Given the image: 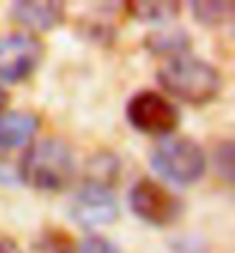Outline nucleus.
Here are the masks:
<instances>
[{"instance_id": "423d86ee", "label": "nucleus", "mask_w": 235, "mask_h": 253, "mask_svg": "<svg viewBox=\"0 0 235 253\" xmlns=\"http://www.w3.org/2000/svg\"><path fill=\"white\" fill-rule=\"evenodd\" d=\"M44 58V44L33 33H9L0 37V79L21 83L30 79Z\"/></svg>"}, {"instance_id": "4468645a", "label": "nucleus", "mask_w": 235, "mask_h": 253, "mask_svg": "<svg viewBox=\"0 0 235 253\" xmlns=\"http://www.w3.org/2000/svg\"><path fill=\"white\" fill-rule=\"evenodd\" d=\"M215 164H217V173L222 175L226 182H231V177H233V143L231 140H224L222 145L217 147Z\"/></svg>"}, {"instance_id": "9b49d317", "label": "nucleus", "mask_w": 235, "mask_h": 253, "mask_svg": "<svg viewBox=\"0 0 235 253\" xmlns=\"http://www.w3.org/2000/svg\"><path fill=\"white\" fill-rule=\"evenodd\" d=\"M125 9L132 19L141 23H166L180 14V2H166V0H145V2H125Z\"/></svg>"}, {"instance_id": "ddd939ff", "label": "nucleus", "mask_w": 235, "mask_h": 253, "mask_svg": "<svg viewBox=\"0 0 235 253\" xmlns=\"http://www.w3.org/2000/svg\"><path fill=\"white\" fill-rule=\"evenodd\" d=\"M37 249L42 253H79L74 237L65 230H58V228H48L44 230L37 242Z\"/></svg>"}, {"instance_id": "f03ea898", "label": "nucleus", "mask_w": 235, "mask_h": 253, "mask_svg": "<svg viewBox=\"0 0 235 253\" xmlns=\"http://www.w3.org/2000/svg\"><path fill=\"white\" fill-rule=\"evenodd\" d=\"M19 173L21 180L37 191H62L74 180V152L60 138L37 140L21 157Z\"/></svg>"}, {"instance_id": "9d476101", "label": "nucleus", "mask_w": 235, "mask_h": 253, "mask_svg": "<svg viewBox=\"0 0 235 253\" xmlns=\"http://www.w3.org/2000/svg\"><path fill=\"white\" fill-rule=\"evenodd\" d=\"M189 42L191 40H189L187 30L164 26L161 30H155V33H150L145 37V48L155 55H166V60H168V58L187 53Z\"/></svg>"}, {"instance_id": "20e7f679", "label": "nucleus", "mask_w": 235, "mask_h": 253, "mask_svg": "<svg viewBox=\"0 0 235 253\" xmlns=\"http://www.w3.org/2000/svg\"><path fill=\"white\" fill-rule=\"evenodd\" d=\"M125 115L136 131L145 133V136H161V138L171 136L180 122L178 108L164 94L155 92V90L136 92L129 99Z\"/></svg>"}, {"instance_id": "dca6fc26", "label": "nucleus", "mask_w": 235, "mask_h": 253, "mask_svg": "<svg viewBox=\"0 0 235 253\" xmlns=\"http://www.w3.org/2000/svg\"><path fill=\"white\" fill-rule=\"evenodd\" d=\"M0 253H21V249L16 247V242L14 240L2 237V240H0Z\"/></svg>"}, {"instance_id": "7ed1b4c3", "label": "nucleus", "mask_w": 235, "mask_h": 253, "mask_svg": "<svg viewBox=\"0 0 235 253\" xmlns=\"http://www.w3.org/2000/svg\"><path fill=\"white\" fill-rule=\"evenodd\" d=\"M150 164L164 180L187 187L205 175L208 157L196 140L185 136H166L150 150Z\"/></svg>"}, {"instance_id": "f257e3e1", "label": "nucleus", "mask_w": 235, "mask_h": 253, "mask_svg": "<svg viewBox=\"0 0 235 253\" xmlns=\"http://www.w3.org/2000/svg\"><path fill=\"white\" fill-rule=\"evenodd\" d=\"M157 81L168 94L178 97L185 104H194V106L215 101L224 85L222 72L217 67L189 53L168 58L157 69Z\"/></svg>"}, {"instance_id": "2eb2a0df", "label": "nucleus", "mask_w": 235, "mask_h": 253, "mask_svg": "<svg viewBox=\"0 0 235 253\" xmlns=\"http://www.w3.org/2000/svg\"><path fill=\"white\" fill-rule=\"evenodd\" d=\"M79 253H120V249L115 247L108 237H101V235H90L81 242Z\"/></svg>"}, {"instance_id": "0eeeda50", "label": "nucleus", "mask_w": 235, "mask_h": 253, "mask_svg": "<svg viewBox=\"0 0 235 253\" xmlns=\"http://www.w3.org/2000/svg\"><path fill=\"white\" fill-rule=\"evenodd\" d=\"M118 198L104 182L88 180L69 200V219L81 228L108 226L118 219Z\"/></svg>"}, {"instance_id": "6e6552de", "label": "nucleus", "mask_w": 235, "mask_h": 253, "mask_svg": "<svg viewBox=\"0 0 235 253\" xmlns=\"http://www.w3.org/2000/svg\"><path fill=\"white\" fill-rule=\"evenodd\" d=\"M12 19L35 33L53 30L65 21V2L55 0H21L12 5Z\"/></svg>"}, {"instance_id": "f3484780", "label": "nucleus", "mask_w": 235, "mask_h": 253, "mask_svg": "<svg viewBox=\"0 0 235 253\" xmlns=\"http://www.w3.org/2000/svg\"><path fill=\"white\" fill-rule=\"evenodd\" d=\"M7 101H9V94H7L5 87H0V113H2V108L7 106Z\"/></svg>"}, {"instance_id": "f8f14e48", "label": "nucleus", "mask_w": 235, "mask_h": 253, "mask_svg": "<svg viewBox=\"0 0 235 253\" xmlns=\"http://www.w3.org/2000/svg\"><path fill=\"white\" fill-rule=\"evenodd\" d=\"M191 14L198 23L205 28H219L224 23H231L233 19V2L224 0V2H212V0H201V2H189Z\"/></svg>"}, {"instance_id": "1a4fd4ad", "label": "nucleus", "mask_w": 235, "mask_h": 253, "mask_svg": "<svg viewBox=\"0 0 235 253\" xmlns=\"http://www.w3.org/2000/svg\"><path fill=\"white\" fill-rule=\"evenodd\" d=\"M42 120L28 111H9L0 113V150H14L30 143L40 131Z\"/></svg>"}, {"instance_id": "39448f33", "label": "nucleus", "mask_w": 235, "mask_h": 253, "mask_svg": "<svg viewBox=\"0 0 235 253\" xmlns=\"http://www.w3.org/2000/svg\"><path fill=\"white\" fill-rule=\"evenodd\" d=\"M129 207L141 221L150 226H171L180 219L182 214V200L171 193L159 182L141 177L129 191Z\"/></svg>"}]
</instances>
